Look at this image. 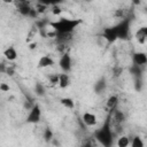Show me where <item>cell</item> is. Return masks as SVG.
<instances>
[{
    "label": "cell",
    "instance_id": "12",
    "mask_svg": "<svg viewBox=\"0 0 147 147\" xmlns=\"http://www.w3.org/2000/svg\"><path fill=\"white\" fill-rule=\"evenodd\" d=\"M3 55L8 61H15L17 59V51L14 46H9L3 51Z\"/></svg>",
    "mask_w": 147,
    "mask_h": 147
},
{
    "label": "cell",
    "instance_id": "27",
    "mask_svg": "<svg viewBox=\"0 0 147 147\" xmlns=\"http://www.w3.org/2000/svg\"><path fill=\"white\" fill-rule=\"evenodd\" d=\"M85 1H90V0H85Z\"/></svg>",
    "mask_w": 147,
    "mask_h": 147
},
{
    "label": "cell",
    "instance_id": "5",
    "mask_svg": "<svg viewBox=\"0 0 147 147\" xmlns=\"http://www.w3.org/2000/svg\"><path fill=\"white\" fill-rule=\"evenodd\" d=\"M108 44H113L117 40V32H116V29H115V25L113 26H108V28H105L103 31H102V36H101Z\"/></svg>",
    "mask_w": 147,
    "mask_h": 147
},
{
    "label": "cell",
    "instance_id": "26",
    "mask_svg": "<svg viewBox=\"0 0 147 147\" xmlns=\"http://www.w3.org/2000/svg\"><path fill=\"white\" fill-rule=\"evenodd\" d=\"M16 2H24V1H26V0H15Z\"/></svg>",
    "mask_w": 147,
    "mask_h": 147
},
{
    "label": "cell",
    "instance_id": "7",
    "mask_svg": "<svg viewBox=\"0 0 147 147\" xmlns=\"http://www.w3.org/2000/svg\"><path fill=\"white\" fill-rule=\"evenodd\" d=\"M134 38L137 40L138 44L140 45H145L146 44V40H147V28L146 26H141L137 30L136 34H134Z\"/></svg>",
    "mask_w": 147,
    "mask_h": 147
},
{
    "label": "cell",
    "instance_id": "21",
    "mask_svg": "<svg viewBox=\"0 0 147 147\" xmlns=\"http://www.w3.org/2000/svg\"><path fill=\"white\" fill-rule=\"evenodd\" d=\"M48 79H49V83H52V84H57V83H59V75H52V76L48 77Z\"/></svg>",
    "mask_w": 147,
    "mask_h": 147
},
{
    "label": "cell",
    "instance_id": "14",
    "mask_svg": "<svg viewBox=\"0 0 147 147\" xmlns=\"http://www.w3.org/2000/svg\"><path fill=\"white\" fill-rule=\"evenodd\" d=\"M117 105H118V98H117V95H110L108 98L107 102H106V106H107L108 110H110V111L111 110H115L116 107H117Z\"/></svg>",
    "mask_w": 147,
    "mask_h": 147
},
{
    "label": "cell",
    "instance_id": "10",
    "mask_svg": "<svg viewBox=\"0 0 147 147\" xmlns=\"http://www.w3.org/2000/svg\"><path fill=\"white\" fill-rule=\"evenodd\" d=\"M54 64V60L49 56V55H42L39 60H38V64L37 67L42 69V68H48V67H52Z\"/></svg>",
    "mask_w": 147,
    "mask_h": 147
},
{
    "label": "cell",
    "instance_id": "25",
    "mask_svg": "<svg viewBox=\"0 0 147 147\" xmlns=\"http://www.w3.org/2000/svg\"><path fill=\"white\" fill-rule=\"evenodd\" d=\"M2 1H3V2H7V3H9V2H11L13 0H2Z\"/></svg>",
    "mask_w": 147,
    "mask_h": 147
},
{
    "label": "cell",
    "instance_id": "23",
    "mask_svg": "<svg viewBox=\"0 0 147 147\" xmlns=\"http://www.w3.org/2000/svg\"><path fill=\"white\" fill-rule=\"evenodd\" d=\"M44 137H45V139H47V140L52 139V137H53V133H52V131H51V130H48V129H46Z\"/></svg>",
    "mask_w": 147,
    "mask_h": 147
},
{
    "label": "cell",
    "instance_id": "24",
    "mask_svg": "<svg viewBox=\"0 0 147 147\" xmlns=\"http://www.w3.org/2000/svg\"><path fill=\"white\" fill-rule=\"evenodd\" d=\"M96 86H99L101 90H103V88H105V86H106V84H105V82H103V80H101V82H98V83H96ZM95 91L99 93V88H98V87H95Z\"/></svg>",
    "mask_w": 147,
    "mask_h": 147
},
{
    "label": "cell",
    "instance_id": "15",
    "mask_svg": "<svg viewBox=\"0 0 147 147\" xmlns=\"http://www.w3.org/2000/svg\"><path fill=\"white\" fill-rule=\"evenodd\" d=\"M60 102H61L62 106H64L68 109H74V107H75V102L71 98H62L60 100Z\"/></svg>",
    "mask_w": 147,
    "mask_h": 147
},
{
    "label": "cell",
    "instance_id": "1",
    "mask_svg": "<svg viewBox=\"0 0 147 147\" xmlns=\"http://www.w3.org/2000/svg\"><path fill=\"white\" fill-rule=\"evenodd\" d=\"M110 121H111V117H110V115H108L107 118L105 119L102 126L94 131V139L105 147H108V146L113 145L114 133H113V130H111Z\"/></svg>",
    "mask_w": 147,
    "mask_h": 147
},
{
    "label": "cell",
    "instance_id": "9",
    "mask_svg": "<svg viewBox=\"0 0 147 147\" xmlns=\"http://www.w3.org/2000/svg\"><path fill=\"white\" fill-rule=\"evenodd\" d=\"M132 61H133L134 65L144 67V65L147 63V56H146L145 53L138 52V53H134V54H133V56H132Z\"/></svg>",
    "mask_w": 147,
    "mask_h": 147
},
{
    "label": "cell",
    "instance_id": "11",
    "mask_svg": "<svg viewBox=\"0 0 147 147\" xmlns=\"http://www.w3.org/2000/svg\"><path fill=\"white\" fill-rule=\"evenodd\" d=\"M17 5V9H18V13L22 15V16H29L30 15V11H31V6L29 5L28 0L24 1V2H16Z\"/></svg>",
    "mask_w": 147,
    "mask_h": 147
},
{
    "label": "cell",
    "instance_id": "8",
    "mask_svg": "<svg viewBox=\"0 0 147 147\" xmlns=\"http://www.w3.org/2000/svg\"><path fill=\"white\" fill-rule=\"evenodd\" d=\"M82 121L83 123L86 125V126H94L96 123H98V119H96V116L90 111H86L83 114L82 116Z\"/></svg>",
    "mask_w": 147,
    "mask_h": 147
},
{
    "label": "cell",
    "instance_id": "17",
    "mask_svg": "<svg viewBox=\"0 0 147 147\" xmlns=\"http://www.w3.org/2000/svg\"><path fill=\"white\" fill-rule=\"evenodd\" d=\"M129 145H130V139H129V137L123 136V137L118 138V140H117V146H118V147H126V146H129Z\"/></svg>",
    "mask_w": 147,
    "mask_h": 147
},
{
    "label": "cell",
    "instance_id": "16",
    "mask_svg": "<svg viewBox=\"0 0 147 147\" xmlns=\"http://www.w3.org/2000/svg\"><path fill=\"white\" fill-rule=\"evenodd\" d=\"M130 146L131 147H144L145 144L142 142V140H141L140 137L136 136L134 138H132V141H130Z\"/></svg>",
    "mask_w": 147,
    "mask_h": 147
},
{
    "label": "cell",
    "instance_id": "18",
    "mask_svg": "<svg viewBox=\"0 0 147 147\" xmlns=\"http://www.w3.org/2000/svg\"><path fill=\"white\" fill-rule=\"evenodd\" d=\"M39 3L45 5V6H54V5H59L62 0H38Z\"/></svg>",
    "mask_w": 147,
    "mask_h": 147
},
{
    "label": "cell",
    "instance_id": "6",
    "mask_svg": "<svg viewBox=\"0 0 147 147\" xmlns=\"http://www.w3.org/2000/svg\"><path fill=\"white\" fill-rule=\"evenodd\" d=\"M59 64H60V68L63 70V72H69L71 70V67H72L70 54L69 53H63L60 57Z\"/></svg>",
    "mask_w": 147,
    "mask_h": 147
},
{
    "label": "cell",
    "instance_id": "22",
    "mask_svg": "<svg viewBox=\"0 0 147 147\" xmlns=\"http://www.w3.org/2000/svg\"><path fill=\"white\" fill-rule=\"evenodd\" d=\"M0 90H1L2 92H8V91L10 90V87H9V85H7L6 83H1V84H0Z\"/></svg>",
    "mask_w": 147,
    "mask_h": 147
},
{
    "label": "cell",
    "instance_id": "13",
    "mask_svg": "<svg viewBox=\"0 0 147 147\" xmlns=\"http://www.w3.org/2000/svg\"><path fill=\"white\" fill-rule=\"evenodd\" d=\"M57 84L61 88H65L70 85V77H69L68 72H63V74L59 75V83Z\"/></svg>",
    "mask_w": 147,
    "mask_h": 147
},
{
    "label": "cell",
    "instance_id": "2",
    "mask_svg": "<svg viewBox=\"0 0 147 147\" xmlns=\"http://www.w3.org/2000/svg\"><path fill=\"white\" fill-rule=\"evenodd\" d=\"M82 24V20L78 18H65L61 17L60 20L52 22L49 25L54 30L55 33H61V34H69L72 33L78 25Z\"/></svg>",
    "mask_w": 147,
    "mask_h": 147
},
{
    "label": "cell",
    "instance_id": "3",
    "mask_svg": "<svg viewBox=\"0 0 147 147\" xmlns=\"http://www.w3.org/2000/svg\"><path fill=\"white\" fill-rule=\"evenodd\" d=\"M117 32V39L125 40L130 37V18H124L115 25Z\"/></svg>",
    "mask_w": 147,
    "mask_h": 147
},
{
    "label": "cell",
    "instance_id": "19",
    "mask_svg": "<svg viewBox=\"0 0 147 147\" xmlns=\"http://www.w3.org/2000/svg\"><path fill=\"white\" fill-rule=\"evenodd\" d=\"M44 92H45L44 86H42L41 84L37 83V84H36V93H37L38 95H44Z\"/></svg>",
    "mask_w": 147,
    "mask_h": 147
},
{
    "label": "cell",
    "instance_id": "4",
    "mask_svg": "<svg viewBox=\"0 0 147 147\" xmlns=\"http://www.w3.org/2000/svg\"><path fill=\"white\" fill-rule=\"evenodd\" d=\"M40 118H41V109L38 103H34L26 116V122L30 124H37L40 121Z\"/></svg>",
    "mask_w": 147,
    "mask_h": 147
},
{
    "label": "cell",
    "instance_id": "20",
    "mask_svg": "<svg viewBox=\"0 0 147 147\" xmlns=\"http://www.w3.org/2000/svg\"><path fill=\"white\" fill-rule=\"evenodd\" d=\"M52 13L54 15H60L62 13V9L59 7V5H54V6H52Z\"/></svg>",
    "mask_w": 147,
    "mask_h": 147
}]
</instances>
